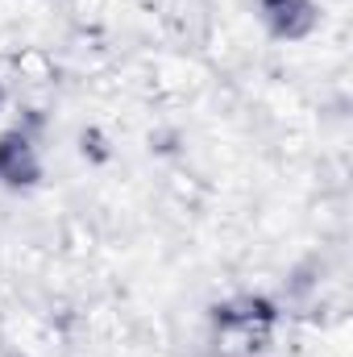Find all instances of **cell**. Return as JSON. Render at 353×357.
I'll use <instances>...</instances> for the list:
<instances>
[{
  "label": "cell",
  "instance_id": "obj_1",
  "mask_svg": "<svg viewBox=\"0 0 353 357\" xmlns=\"http://www.w3.org/2000/svg\"><path fill=\"white\" fill-rule=\"evenodd\" d=\"M270 328H274V307L266 299H233V303H220L212 312V337L220 345V354H254L270 341Z\"/></svg>",
  "mask_w": 353,
  "mask_h": 357
},
{
  "label": "cell",
  "instance_id": "obj_2",
  "mask_svg": "<svg viewBox=\"0 0 353 357\" xmlns=\"http://www.w3.org/2000/svg\"><path fill=\"white\" fill-rule=\"evenodd\" d=\"M42 175L38 167V146L29 129H13L0 137V183L4 187H33Z\"/></svg>",
  "mask_w": 353,
  "mask_h": 357
},
{
  "label": "cell",
  "instance_id": "obj_3",
  "mask_svg": "<svg viewBox=\"0 0 353 357\" xmlns=\"http://www.w3.org/2000/svg\"><path fill=\"white\" fill-rule=\"evenodd\" d=\"M266 25L274 38H303L316 25V4L312 0H258Z\"/></svg>",
  "mask_w": 353,
  "mask_h": 357
}]
</instances>
